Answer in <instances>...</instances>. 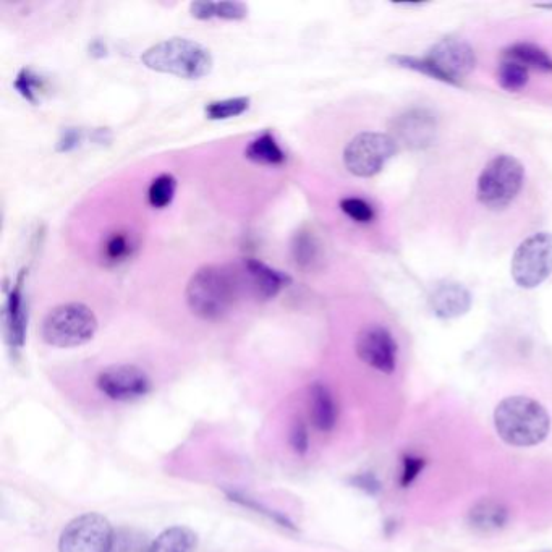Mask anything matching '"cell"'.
<instances>
[{"mask_svg":"<svg viewBox=\"0 0 552 552\" xmlns=\"http://www.w3.org/2000/svg\"><path fill=\"white\" fill-rule=\"evenodd\" d=\"M242 277L227 266L208 264L188 281L185 298L193 315L203 321L226 318L237 303Z\"/></svg>","mask_w":552,"mask_h":552,"instance_id":"cell-1","label":"cell"},{"mask_svg":"<svg viewBox=\"0 0 552 552\" xmlns=\"http://www.w3.org/2000/svg\"><path fill=\"white\" fill-rule=\"evenodd\" d=\"M494 425L499 438L509 446L531 447L548 438L551 418L540 402L517 395L497 405Z\"/></svg>","mask_w":552,"mask_h":552,"instance_id":"cell-2","label":"cell"},{"mask_svg":"<svg viewBox=\"0 0 552 552\" xmlns=\"http://www.w3.org/2000/svg\"><path fill=\"white\" fill-rule=\"evenodd\" d=\"M141 62L153 72L167 73L183 80L208 77L214 65L208 47L187 38H170L154 44L143 52Z\"/></svg>","mask_w":552,"mask_h":552,"instance_id":"cell-3","label":"cell"},{"mask_svg":"<svg viewBox=\"0 0 552 552\" xmlns=\"http://www.w3.org/2000/svg\"><path fill=\"white\" fill-rule=\"evenodd\" d=\"M98 332V318L90 306L64 303L47 313L41 326L46 344L57 349H73L85 345Z\"/></svg>","mask_w":552,"mask_h":552,"instance_id":"cell-4","label":"cell"},{"mask_svg":"<svg viewBox=\"0 0 552 552\" xmlns=\"http://www.w3.org/2000/svg\"><path fill=\"white\" fill-rule=\"evenodd\" d=\"M525 182V169L519 159L499 154L481 172L476 196L489 209H502L517 198Z\"/></svg>","mask_w":552,"mask_h":552,"instance_id":"cell-5","label":"cell"},{"mask_svg":"<svg viewBox=\"0 0 552 552\" xmlns=\"http://www.w3.org/2000/svg\"><path fill=\"white\" fill-rule=\"evenodd\" d=\"M510 274L522 289L540 287L552 274V234L538 232L525 238L512 256Z\"/></svg>","mask_w":552,"mask_h":552,"instance_id":"cell-6","label":"cell"},{"mask_svg":"<svg viewBox=\"0 0 552 552\" xmlns=\"http://www.w3.org/2000/svg\"><path fill=\"white\" fill-rule=\"evenodd\" d=\"M397 153V141L392 135L363 132L350 141L344 151V164L350 174L370 179L384 169Z\"/></svg>","mask_w":552,"mask_h":552,"instance_id":"cell-7","label":"cell"},{"mask_svg":"<svg viewBox=\"0 0 552 552\" xmlns=\"http://www.w3.org/2000/svg\"><path fill=\"white\" fill-rule=\"evenodd\" d=\"M114 530L106 517L80 515L68 523L59 540V552H109Z\"/></svg>","mask_w":552,"mask_h":552,"instance_id":"cell-8","label":"cell"},{"mask_svg":"<svg viewBox=\"0 0 552 552\" xmlns=\"http://www.w3.org/2000/svg\"><path fill=\"white\" fill-rule=\"evenodd\" d=\"M426 59L433 64L441 81L460 85V78L467 77L476 65L475 51L460 39L446 38L429 51Z\"/></svg>","mask_w":552,"mask_h":552,"instance_id":"cell-9","label":"cell"},{"mask_svg":"<svg viewBox=\"0 0 552 552\" xmlns=\"http://www.w3.org/2000/svg\"><path fill=\"white\" fill-rule=\"evenodd\" d=\"M99 391L117 402L141 399L151 391V379L145 371L133 365L109 366L98 376Z\"/></svg>","mask_w":552,"mask_h":552,"instance_id":"cell-10","label":"cell"},{"mask_svg":"<svg viewBox=\"0 0 552 552\" xmlns=\"http://www.w3.org/2000/svg\"><path fill=\"white\" fill-rule=\"evenodd\" d=\"M357 353L361 361L381 373L391 374L397 365V342L383 326H370L358 334Z\"/></svg>","mask_w":552,"mask_h":552,"instance_id":"cell-11","label":"cell"},{"mask_svg":"<svg viewBox=\"0 0 552 552\" xmlns=\"http://www.w3.org/2000/svg\"><path fill=\"white\" fill-rule=\"evenodd\" d=\"M28 271L22 269L4 305L5 340L13 350L22 349L28 327V310L25 303V279Z\"/></svg>","mask_w":552,"mask_h":552,"instance_id":"cell-12","label":"cell"},{"mask_svg":"<svg viewBox=\"0 0 552 552\" xmlns=\"http://www.w3.org/2000/svg\"><path fill=\"white\" fill-rule=\"evenodd\" d=\"M436 119L425 109H413L399 115L394 122V138L397 145L412 149H423L431 145L436 136Z\"/></svg>","mask_w":552,"mask_h":552,"instance_id":"cell-13","label":"cell"},{"mask_svg":"<svg viewBox=\"0 0 552 552\" xmlns=\"http://www.w3.org/2000/svg\"><path fill=\"white\" fill-rule=\"evenodd\" d=\"M242 272L251 292L260 300L277 297L281 290L292 282V277L287 276L285 272L277 271L256 258L243 260Z\"/></svg>","mask_w":552,"mask_h":552,"instance_id":"cell-14","label":"cell"},{"mask_svg":"<svg viewBox=\"0 0 552 552\" xmlns=\"http://www.w3.org/2000/svg\"><path fill=\"white\" fill-rule=\"evenodd\" d=\"M429 306L438 318H460L472 308V293L459 282H442L429 295Z\"/></svg>","mask_w":552,"mask_h":552,"instance_id":"cell-15","label":"cell"},{"mask_svg":"<svg viewBox=\"0 0 552 552\" xmlns=\"http://www.w3.org/2000/svg\"><path fill=\"white\" fill-rule=\"evenodd\" d=\"M510 512L506 504L496 499H481L468 512V525L476 533L491 535L509 523Z\"/></svg>","mask_w":552,"mask_h":552,"instance_id":"cell-16","label":"cell"},{"mask_svg":"<svg viewBox=\"0 0 552 552\" xmlns=\"http://www.w3.org/2000/svg\"><path fill=\"white\" fill-rule=\"evenodd\" d=\"M310 417L316 429L329 433L337 423V405L329 387L316 383L310 389Z\"/></svg>","mask_w":552,"mask_h":552,"instance_id":"cell-17","label":"cell"},{"mask_svg":"<svg viewBox=\"0 0 552 552\" xmlns=\"http://www.w3.org/2000/svg\"><path fill=\"white\" fill-rule=\"evenodd\" d=\"M245 158L260 166H281L285 162V151L277 143L271 130L256 136L245 149Z\"/></svg>","mask_w":552,"mask_h":552,"instance_id":"cell-18","label":"cell"},{"mask_svg":"<svg viewBox=\"0 0 552 552\" xmlns=\"http://www.w3.org/2000/svg\"><path fill=\"white\" fill-rule=\"evenodd\" d=\"M190 13L196 20H213V18H221V20H243L247 18L248 7L242 2H192L190 4Z\"/></svg>","mask_w":552,"mask_h":552,"instance_id":"cell-19","label":"cell"},{"mask_svg":"<svg viewBox=\"0 0 552 552\" xmlns=\"http://www.w3.org/2000/svg\"><path fill=\"white\" fill-rule=\"evenodd\" d=\"M504 59L519 62L528 70H536L541 73H552V57L540 46L531 43H519L510 46L504 52Z\"/></svg>","mask_w":552,"mask_h":552,"instance_id":"cell-20","label":"cell"},{"mask_svg":"<svg viewBox=\"0 0 552 552\" xmlns=\"http://www.w3.org/2000/svg\"><path fill=\"white\" fill-rule=\"evenodd\" d=\"M198 543L195 531L187 527H172L149 544L148 552H193Z\"/></svg>","mask_w":552,"mask_h":552,"instance_id":"cell-21","label":"cell"},{"mask_svg":"<svg viewBox=\"0 0 552 552\" xmlns=\"http://www.w3.org/2000/svg\"><path fill=\"white\" fill-rule=\"evenodd\" d=\"M133 251H135V243L132 235L127 232H114L102 245V261L107 266H119L132 258Z\"/></svg>","mask_w":552,"mask_h":552,"instance_id":"cell-22","label":"cell"},{"mask_svg":"<svg viewBox=\"0 0 552 552\" xmlns=\"http://www.w3.org/2000/svg\"><path fill=\"white\" fill-rule=\"evenodd\" d=\"M292 258L300 269H308L319 256V243L310 230L300 229L292 238Z\"/></svg>","mask_w":552,"mask_h":552,"instance_id":"cell-23","label":"cell"},{"mask_svg":"<svg viewBox=\"0 0 552 552\" xmlns=\"http://www.w3.org/2000/svg\"><path fill=\"white\" fill-rule=\"evenodd\" d=\"M13 88L26 101L38 104L41 101V96L46 93L47 86L44 78L34 72L33 68L25 67L18 72L17 78L13 81Z\"/></svg>","mask_w":552,"mask_h":552,"instance_id":"cell-24","label":"cell"},{"mask_svg":"<svg viewBox=\"0 0 552 552\" xmlns=\"http://www.w3.org/2000/svg\"><path fill=\"white\" fill-rule=\"evenodd\" d=\"M177 179L172 174H161L148 188V203L154 209H166L174 201Z\"/></svg>","mask_w":552,"mask_h":552,"instance_id":"cell-25","label":"cell"},{"mask_svg":"<svg viewBox=\"0 0 552 552\" xmlns=\"http://www.w3.org/2000/svg\"><path fill=\"white\" fill-rule=\"evenodd\" d=\"M528 78H530V70L514 60L504 59L497 70L499 85L510 93L523 90L528 85Z\"/></svg>","mask_w":552,"mask_h":552,"instance_id":"cell-26","label":"cell"},{"mask_svg":"<svg viewBox=\"0 0 552 552\" xmlns=\"http://www.w3.org/2000/svg\"><path fill=\"white\" fill-rule=\"evenodd\" d=\"M251 99L247 96L240 98L222 99V101L209 102L204 107V114L209 120H229L245 114L250 109Z\"/></svg>","mask_w":552,"mask_h":552,"instance_id":"cell-27","label":"cell"},{"mask_svg":"<svg viewBox=\"0 0 552 552\" xmlns=\"http://www.w3.org/2000/svg\"><path fill=\"white\" fill-rule=\"evenodd\" d=\"M149 544L146 535L135 528H120L114 531L109 552H148Z\"/></svg>","mask_w":552,"mask_h":552,"instance_id":"cell-28","label":"cell"},{"mask_svg":"<svg viewBox=\"0 0 552 552\" xmlns=\"http://www.w3.org/2000/svg\"><path fill=\"white\" fill-rule=\"evenodd\" d=\"M340 209H342L345 216H349L352 221L358 222V224H370L376 216L373 206L368 201L355 198V196L340 201Z\"/></svg>","mask_w":552,"mask_h":552,"instance_id":"cell-29","label":"cell"},{"mask_svg":"<svg viewBox=\"0 0 552 552\" xmlns=\"http://www.w3.org/2000/svg\"><path fill=\"white\" fill-rule=\"evenodd\" d=\"M426 460L420 455L407 454L402 459V473H400V486L408 488L413 481L417 480L418 475L423 472Z\"/></svg>","mask_w":552,"mask_h":552,"instance_id":"cell-30","label":"cell"},{"mask_svg":"<svg viewBox=\"0 0 552 552\" xmlns=\"http://www.w3.org/2000/svg\"><path fill=\"white\" fill-rule=\"evenodd\" d=\"M229 497L230 499H232V501L240 504V506L248 507V509L256 510L258 514L266 515V517H269L272 522L281 523L282 527L293 528L292 523H290L289 520L284 519L282 515L274 514V512H271V510L266 509V507L261 506V504H258V502L250 499V497L243 496V494L238 493H229Z\"/></svg>","mask_w":552,"mask_h":552,"instance_id":"cell-31","label":"cell"},{"mask_svg":"<svg viewBox=\"0 0 552 552\" xmlns=\"http://www.w3.org/2000/svg\"><path fill=\"white\" fill-rule=\"evenodd\" d=\"M81 141H83L81 128H64L57 141V153H70L81 145Z\"/></svg>","mask_w":552,"mask_h":552,"instance_id":"cell-32","label":"cell"},{"mask_svg":"<svg viewBox=\"0 0 552 552\" xmlns=\"http://www.w3.org/2000/svg\"><path fill=\"white\" fill-rule=\"evenodd\" d=\"M290 444L297 454H305L308 449V431L302 421H297L290 431Z\"/></svg>","mask_w":552,"mask_h":552,"instance_id":"cell-33","label":"cell"},{"mask_svg":"<svg viewBox=\"0 0 552 552\" xmlns=\"http://www.w3.org/2000/svg\"><path fill=\"white\" fill-rule=\"evenodd\" d=\"M353 485L363 489L365 493L373 494V496L381 491V483H379L378 478L371 475V473H363V475L355 476V478H353Z\"/></svg>","mask_w":552,"mask_h":552,"instance_id":"cell-34","label":"cell"},{"mask_svg":"<svg viewBox=\"0 0 552 552\" xmlns=\"http://www.w3.org/2000/svg\"><path fill=\"white\" fill-rule=\"evenodd\" d=\"M90 54L93 57H98V59H101V57L106 56L107 54L106 44L102 43V41H94V43L91 44L90 46Z\"/></svg>","mask_w":552,"mask_h":552,"instance_id":"cell-35","label":"cell"},{"mask_svg":"<svg viewBox=\"0 0 552 552\" xmlns=\"http://www.w3.org/2000/svg\"><path fill=\"white\" fill-rule=\"evenodd\" d=\"M111 138V132H109L107 128H99V130H94L93 141H96V143L104 145L107 141H111Z\"/></svg>","mask_w":552,"mask_h":552,"instance_id":"cell-36","label":"cell"}]
</instances>
